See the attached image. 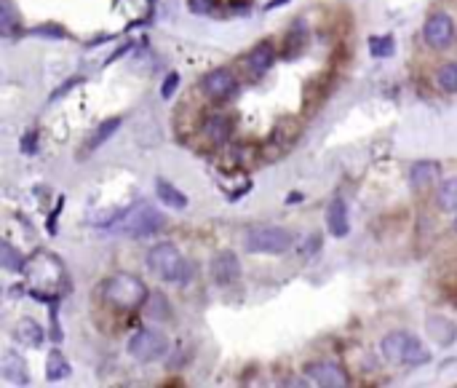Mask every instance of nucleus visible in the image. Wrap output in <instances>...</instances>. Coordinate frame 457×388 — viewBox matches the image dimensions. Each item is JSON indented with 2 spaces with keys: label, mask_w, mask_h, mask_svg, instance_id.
<instances>
[{
  "label": "nucleus",
  "mask_w": 457,
  "mask_h": 388,
  "mask_svg": "<svg viewBox=\"0 0 457 388\" xmlns=\"http://www.w3.org/2000/svg\"><path fill=\"white\" fill-rule=\"evenodd\" d=\"M102 228L110 230V233H126V236L142 239V236H152V233H161L166 228V217L155 207H150L147 201H136L134 207H129L123 212L113 214L110 220H104Z\"/></svg>",
  "instance_id": "nucleus-1"
},
{
  "label": "nucleus",
  "mask_w": 457,
  "mask_h": 388,
  "mask_svg": "<svg viewBox=\"0 0 457 388\" xmlns=\"http://www.w3.org/2000/svg\"><path fill=\"white\" fill-rule=\"evenodd\" d=\"M102 298L118 311H136L147 300V286L142 284V279H136L131 273H115L113 279L104 282Z\"/></svg>",
  "instance_id": "nucleus-2"
},
{
  "label": "nucleus",
  "mask_w": 457,
  "mask_h": 388,
  "mask_svg": "<svg viewBox=\"0 0 457 388\" xmlns=\"http://www.w3.org/2000/svg\"><path fill=\"white\" fill-rule=\"evenodd\" d=\"M147 268H150L152 273L158 276V279H163V282H179L185 284L190 279V273L195 270V268H190L185 263V257L179 254V249L169 244V241H163V244H155V247L147 252Z\"/></svg>",
  "instance_id": "nucleus-3"
},
{
  "label": "nucleus",
  "mask_w": 457,
  "mask_h": 388,
  "mask_svg": "<svg viewBox=\"0 0 457 388\" xmlns=\"http://www.w3.org/2000/svg\"><path fill=\"white\" fill-rule=\"evenodd\" d=\"M380 351L393 364H412V367H417V364L431 362V353L423 348V343L415 335H409V332H390V335H385L383 343H380Z\"/></svg>",
  "instance_id": "nucleus-4"
},
{
  "label": "nucleus",
  "mask_w": 457,
  "mask_h": 388,
  "mask_svg": "<svg viewBox=\"0 0 457 388\" xmlns=\"http://www.w3.org/2000/svg\"><path fill=\"white\" fill-rule=\"evenodd\" d=\"M246 249L254 252V254H281L287 252L294 239L291 233L284 228H275V225H262V228H252L246 233Z\"/></svg>",
  "instance_id": "nucleus-5"
},
{
  "label": "nucleus",
  "mask_w": 457,
  "mask_h": 388,
  "mask_svg": "<svg viewBox=\"0 0 457 388\" xmlns=\"http://www.w3.org/2000/svg\"><path fill=\"white\" fill-rule=\"evenodd\" d=\"M169 351V340L163 332H158V330H139L131 335L129 340V353L139 359V362H155V359H161L163 353Z\"/></svg>",
  "instance_id": "nucleus-6"
},
{
  "label": "nucleus",
  "mask_w": 457,
  "mask_h": 388,
  "mask_svg": "<svg viewBox=\"0 0 457 388\" xmlns=\"http://www.w3.org/2000/svg\"><path fill=\"white\" fill-rule=\"evenodd\" d=\"M423 38L425 43L436 51H444L455 43V22L449 14H433V17L425 22L423 27Z\"/></svg>",
  "instance_id": "nucleus-7"
},
{
  "label": "nucleus",
  "mask_w": 457,
  "mask_h": 388,
  "mask_svg": "<svg viewBox=\"0 0 457 388\" xmlns=\"http://www.w3.org/2000/svg\"><path fill=\"white\" fill-rule=\"evenodd\" d=\"M201 88L209 99H214V102H225L227 97H233V94L238 91V81H236V75L227 70V67H217V70H211V72L203 75Z\"/></svg>",
  "instance_id": "nucleus-8"
},
{
  "label": "nucleus",
  "mask_w": 457,
  "mask_h": 388,
  "mask_svg": "<svg viewBox=\"0 0 457 388\" xmlns=\"http://www.w3.org/2000/svg\"><path fill=\"white\" fill-rule=\"evenodd\" d=\"M305 375L321 388H345L348 386V375L337 362H313L305 367Z\"/></svg>",
  "instance_id": "nucleus-9"
},
{
  "label": "nucleus",
  "mask_w": 457,
  "mask_h": 388,
  "mask_svg": "<svg viewBox=\"0 0 457 388\" xmlns=\"http://www.w3.org/2000/svg\"><path fill=\"white\" fill-rule=\"evenodd\" d=\"M209 270H211V279L225 286V284H233L241 276V260L236 257V252H220L211 260Z\"/></svg>",
  "instance_id": "nucleus-10"
},
{
  "label": "nucleus",
  "mask_w": 457,
  "mask_h": 388,
  "mask_svg": "<svg viewBox=\"0 0 457 388\" xmlns=\"http://www.w3.org/2000/svg\"><path fill=\"white\" fill-rule=\"evenodd\" d=\"M326 228L335 239H342L351 233V220H348V207L342 198H335L329 207H326Z\"/></svg>",
  "instance_id": "nucleus-11"
},
{
  "label": "nucleus",
  "mask_w": 457,
  "mask_h": 388,
  "mask_svg": "<svg viewBox=\"0 0 457 388\" xmlns=\"http://www.w3.org/2000/svg\"><path fill=\"white\" fill-rule=\"evenodd\" d=\"M441 175V166L436 161H420V163H415L412 166V172H409V182H412V188L415 191H425V188H431Z\"/></svg>",
  "instance_id": "nucleus-12"
},
{
  "label": "nucleus",
  "mask_w": 457,
  "mask_h": 388,
  "mask_svg": "<svg viewBox=\"0 0 457 388\" xmlns=\"http://www.w3.org/2000/svg\"><path fill=\"white\" fill-rule=\"evenodd\" d=\"M0 372H3V378L8 380V383H14V386H27L30 383V372H27V364L19 359L14 351L6 353V359H3V367H0Z\"/></svg>",
  "instance_id": "nucleus-13"
},
{
  "label": "nucleus",
  "mask_w": 457,
  "mask_h": 388,
  "mask_svg": "<svg viewBox=\"0 0 457 388\" xmlns=\"http://www.w3.org/2000/svg\"><path fill=\"white\" fill-rule=\"evenodd\" d=\"M203 134L214 145H225L233 134V124L225 115H209V118H203Z\"/></svg>",
  "instance_id": "nucleus-14"
},
{
  "label": "nucleus",
  "mask_w": 457,
  "mask_h": 388,
  "mask_svg": "<svg viewBox=\"0 0 457 388\" xmlns=\"http://www.w3.org/2000/svg\"><path fill=\"white\" fill-rule=\"evenodd\" d=\"M155 193L161 198V204H166L171 209H187V195L179 193V191H177L171 182H166V179H158V182H155Z\"/></svg>",
  "instance_id": "nucleus-15"
},
{
  "label": "nucleus",
  "mask_w": 457,
  "mask_h": 388,
  "mask_svg": "<svg viewBox=\"0 0 457 388\" xmlns=\"http://www.w3.org/2000/svg\"><path fill=\"white\" fill-rule=\"evenodd\" d=\"M0 33L6 38H14L22 35V24H19L17 19V11H14V3L11 0H3L0 3Z\"/></svg>",
  "instance_id": "nucleus-16"
},
{
  "label": "nucleus",
  "mask_w": 457,
  "mask_h": 388,
  "mask_svg": "<svg viewBox=\"0 0 457 388\" xmlns=\"http://www.w3.org/2000/svg\"><path fill=\"white\" fill-rule=\"evenodd\" d=\"M120 124H123L120 118H107L104 124H99V129H97V131H94V134L88 137V142H86V153H91V150L102 147L104 142H107L110 137H113V134H115V131H118Z\"/></svg>",
  "instance_id": "nucleus-17"
},
{
  "label": "nucleus",
  "mask_w": 457,
  "mask_h": 388,
  "mask_svg": "<svg viewBox=\"0 0 457 388\" xmlns=\"http://www.w3.org/2000/svg\"><path fill=\"white\" fill-rule=\"evenodd\" d=\"M273 62H275V51H273L271 43H259V46L249 54V67H252L254 72L271 70Z\"/></svg>",
  "instance_id": "nucleus-18"
},
{
  "label": "nucleus",
  "mask_w": 457,
  "mask_h": 388,
  "mask_svg": "<svg viewBox=\"0 0 457 388\" xmlns=\"http://www.w3.org/2000/svg\"><path fill=\"white\" fill-rule=\"evenodd\" d=\"M17 340H22L24 346H30V348H38V346H43V340H46V332L30 321V318H24L22 324L17 327Z\"/></svg>",
  "instance_id": "nucleus-19"
},
{
  "label": "nucleus",
  "mask_w": 457,
  "mask_h": 388,
  "mask_svg": "<svg viewBox=\"0 0 457 388\" xmlns=\"http://www.w3.org/2000/svg\"><path fill=\"white\" fill-rule=\"evenodd\" d=\"M436 201H439V207L444 212H457V177H449V179L441 182Z\"/></svg>",
  "instance_id": "nucleus-20"
},
{
  "label": "nucleus",
  "mask_w": 457,
  "mask_h": 388,
  "mask_svg": "<svg viewBox=\"0 0 457 388\" xmlns=\"http://www.w3.org/2000/svg\"><path fill=\"white\" fill-rule=\"evenodd\" d=\"M67 375H70V362L59 351H51L49 362H46V378H49L51 383H56V380H65Z\"/></svg>",
  "instance_id": "nucleus-21"
},
{
  "label": "nucleus",
  "mask_w": 457,
  "mask_h": 388,
  "mask_svg": "<svg viewBox=\"0 0 457 388\" xmlns=\"http://www.w3.org/2000/svg\"><path fill=\"white\" fill-rule=\"evenodd\" d=\"M436 81L444 91L449 94H457V62H449V65H441L439 72H436Z\"/></svg>",
  "instance_id": "nucleus-22"
},
{
  "label": "nucleus",
  "mask_w": 457,
  "mask_h": 388,
  "mask_svg": "<svg viewBox=\"0 0 457 388\" xmlns=\"http://www.w3.org/2000/svg\"><path fill=\"white\" fill-rule=\"evenodd\" d=\"M396 51V43H393V38L390 35H374L369 38V54H372L374 59H385V56H393Z\"/></svg>",
  "instance_id": "nucleus-23"
},
{
  "label": "nucleus",
  "mask_w": 457,
  "mask_h": 388,
  "mask_svg": "<svg viewBox=\"0 0 457 388\" xmlns=\"http://www.w3.org/2000/svg\"><path fill=\"white\" fill-rule=\"evenodd\" d=\"M0 265L8 268V270H22V268H24L22 254H19L17 249L11 247L8 241H3V247H0Z\"/></svg>",
  "instance_id": "nucleus-24"
},
{
  "label": "nucleus",
  "mask_w": 457,
  "mask_h": 388,
  "mask_svg": "<svg viewBox=\"0 0 457 388\" xmlns=\"http://www.w3.org/2000/svg\"><path fill=\"white\" fill-rule=\"evenodd\" d=\"M214 6H217V0H187V8L193 11V14H211L214 11Z\"/></svg>",
  "instance_id": "nucleus-25"
},
{
  "label": "nucleus",
  "mask_w": 457,
  "mask_h": 388,
  "mask_svg": "<svg viewBox=\"0 0 457 388\" xmlns=\"http://www.w3.org/2000/svg\"><path fill=\"white\" fill-rule=\"evenodd\" d=\"M177 86H179V72H169L166 81H163V86H161V97H163V99H171Z\"/></svg>",
  "instance_id": "nucleus-26"
},
{
  "label": "nucleus",
  "mask_w": 457,
  "mask_h": 388,
  "mask_svg": "<svg viewBox=\"0 0 457 388\" xmlns=\"http://www.w3.org/2000/svg\"><path fill=\"white\" fill-rule=\"evenodd\" d=\"M30 35H51L59 40V38H67V33H65L62 27H56V24H46V27H33Z\"/></svg>",
  "instance_id": "nucleus-27"
},
{
  "label": "nucleus",
  "mask_w": 457,
  "mask_h": 388,
  "mask_svg": "<svg viewBox=\"0 0 457 388\" xmlns=\"http://www.w3.org/2000/svg\"><path fill=\"white\" fill-rule=\"evenodd\" d=\"M81 81H83V78H70V83H65V86H62V88H56V91H54V94H51V102H56V99H59V97H62V94H67L70 88H72V86H78V83H81Z\"/></svg>",
  "instance_id": "nucleus-28"
},
{
  "label": "nucleus",
  "mask_w": 457,
  "mask_h": 388,
  "mask_svg": "<svg viewBox=\"0 0 457 388\" xmlns=\"http://www.w3.org/2000/svg\"><path fill=\"white\" fill-rule=\"evenodd\" d=\"M35 134H30V137H27V140H24V153H35Z\"/></svg>",
  "instance_id": "nucleus-29"
},
{
  "label": "nucleus",
  "mask_w": 457,
  "mask_h": 388,
  "mask_svg": "<svg viewBox=\"0 0 457 388\" xmlns=\"http://www.w3.org/2000/svg\"><path fill=\"white\" fill-rule=\"evenodd\" d=\"M289 0H271V3H268V6H265V8H268V11H271V8H278V6H287Z\"/></svg>",
  "instance_id": "nucleus-30"
},
{
  "label": "nucleus",
  "mask_w": 457,
  "mask_h": 388,
  "mask_svg": "<svg viewBox=\"0 0 457 388\" xmlns=\"http://www.w3.org/2000/svg\"><path fill=\"white\" fill-rule=\"evenodd\" d=\"M455 230H457V223H455Z\"/></svg>",
  "instance_id": "nucleus-31"
}]
</instances>
